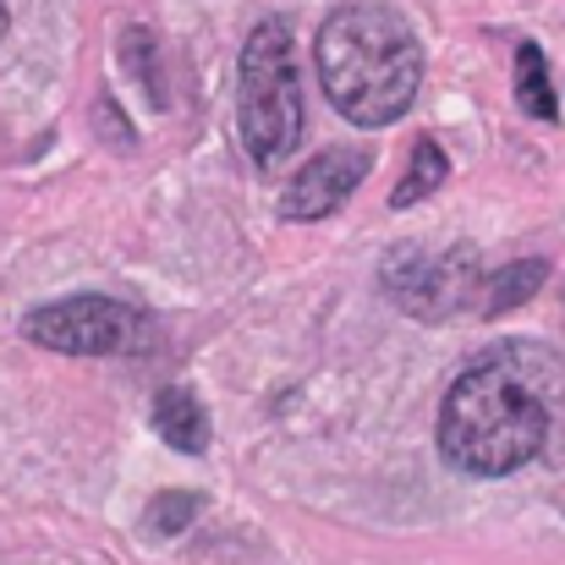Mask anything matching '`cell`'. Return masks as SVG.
I'll return each mask as SVG.
<instances>
[{"mask_svg":"<svg viewBox=\"0 0 565 565\" xmlns=\"http://www.w3.org/2000/svg\"><path fill=\"white\" fill-rule=\"evenodd\" d=\"M561 379V363L533 347H511V352L472 363L445 390L439 456L472 478H505V472L527 467L550 439Z\"/></svg>","mask_w":565,"mask_h":565,"instance_id":"cell-1","label":"cell"},{"mask_svg":"<svg viewBox=\"0 0 565 565\" xmlns=\"http://www.w3.org/2000/svg\"><path fill=\"white\" fill-rule=\"evenodd\" d=\"M330 105L358 127H390L412 110L423 83V44L390 6H341L313 39Z\"/></svg>","mask_w":565,"mask_h":565,"instance_id":"cell-2","label":"cell"},{"mask_svg":"<svg viewBox=\"0 0 565 565\" xmlns=\"http://www.w3.org/2000/svg\"><path fill=\"white\" fill-rule=\"evenodd\" d=\"M302 77H297V44L280 17L258 22L242 44V77H236V127L253 154V166H280L302 143Z\"/></svg>","mask_w":565,"mask_h":565,"instance_id":"cell-3","label":"cell"},{"mask_svg":"<svg viewBox=\"0 0 565 565\" xmlns=\"http://www.w3.org/2000/svg\"><path fill=\"white\" fill-rule=\"evenodd\" d=\"M22 335L44 352L61 358H121L138 352L149 335V319L121 302V297H99V291H77L61 302H44L22 319Z\"/></svg>","mask_w":565,"mask_h":565,"instance_id":"cell-4","label":"cell"},{"mask_svg":"<svg viewBox=\"0 0 565 565\" xmlns=\"http://www.w3.org/2000/svg\"><path fill=\"white\" fill-rule=\"evenodd\" d=\"M384 291L412 313V319H456L467 308V297L483 291L478 280V253L472 247H450V253H423V247H395L379 269Z\"/></svg>","mask_w":565,"mask_h":565,"instance_id":"cell-5","label":"cell"},{"mask_svg":"<svg viewBox=\"0 0 565 565\" xmlns=\"http://www.w3.org/2000/svg\"><path fill=\"white\" fill-rule=\"evenodd\" d=\"M369 149H324V154H313L291 182L280 192V214L286 220H324V214H335L358 182L369 177Z\"/></svg>","mask_w":565,"mask_h":565,"instance_id":"cell-6","label":"cell"},{"mask_svg":"<svg viewBox=\"0 0 565 565\" xmlns=\"http://www.w3.org/2000/svg\"><path fill=\"white\" fill-rule=\"evenodd\" d=\"M154 428H160V439L171 445V450H209V412H203V401L192 395V390H166L160 401H154Z\"/></svg>","mask_w":565,"mask_h":565,"instance_id":"cell-7","label":"cell"},{"mask_svg":"<svg viewBox=\"0 0 565 565\" xmlns=\"http://www.w3.org/2000/svg\"><path fill=\"white\" fill-rule=\"evenodd\" d=\"M544 275H550V264H544V258H522V264H505V269H494V275L483 280V291H478V313L500 319V313L522 308V302H527V297L544 286Z\"/></svg>","mask_w":565,"mask_h":565,"instance_id":"cell-8","label":"cell"},{"mask_svg":"<svg viewBox=\"0 0 565 565\" xmlns=\"http://www.w3.org/2000/svg\"><path fill=\"white\" fill-rule=\"evenodd\" d=\"M445 177H450V160H445V149H439L434 138H417V143H412V160H406V177L395 182L390 203H395V209H412V203H423L428 192L445 188Z\"/></svg>","mask_w":565,"mask_h":565,"instance_id":"cell-9","label":"cell"},{"mask_svg":"<svg viewBox=\"0 0 565 565\" xmlns=\"http://www.w3.org/2000/svg\"><path fill=\"white\" fill-rule=\"evenodd\" d=\"M516 105L533 121H555L561 116V99H555V83H550V66H544L539 44H516Z\"/></svg>","mask_w":565,"mask_h":565,"instance_id":"cell-10","label":"cell"},{"mask_svg":"<svg viewBox=\"0 0 565 565\" xmlns=\"http://www.w3.org/2000/svg\"><path fill=\"white\" fill-rule=\"evenodd\" d=\"M198 511V494H154L149 500V527L154 533H182Z\"/></svg>","mask_w":565,"mask_h":565,"instance_id":"cell-11","label":"cell"},{"mask_svg":"<svg viewBox=\"0 0 565 565\" xmlns=\"http://www.w3.org/2000/svg\"><path fill=\"white\" fill-rule=\"evenodd\" d=\"M6 22H11V0H0V33H6Z\"/></svg>","mask_w":565,"mask_h":565,"instance_id":"cell-12","label":"cell"}]
</instances>
